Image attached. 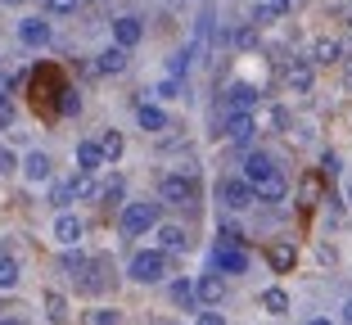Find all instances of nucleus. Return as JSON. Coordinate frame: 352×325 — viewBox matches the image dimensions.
I'll return each instance as SVG.
<instances>
[{
	"instance_id": "39",
	"label": "nucleus",
	"mask_w": 352,
	"mask_h": 325,
	"mask_svg": "<svg viewBox=\"0 0 352 325\" xmlns=\"http://www.w3.org/2000/svg\"><path fill=\"white\" fill-rule=\"evenodd\" d=\"M14 168H19V158H14V154H10V149L0 145V177H10V172H14Z\"/></svg>"
},
{
	"instance_id": "10",
	"label": "nucleus",
	"mask_w": 352,
	"mask_h": 325,
	"mask_svg": "<svg viewBox=\"0 0 352 325\" xmlns=\"http://www.w3.org/2000/svg\"><path fill=\"white\" fill-rule=\"evenodd\" d=\"M86 235V226H82V217H73V212H59L54 217V240L63 244V249H73L77 240Z\"/></svg>"
},
{
	"instance_id": "5",
	"label": "nucleus",
	"mask_w": 352,
	"mask_h": 325,
	"mask_svg": "<svg viewBox=\"0 0 352 325\" xmlns=\"http://www.w3.org/2000/svg\"><path fill=\"white\" fill-rule=\"evenodd\" d=\"M217 199L226 203L230 212H244V208H253V203H258V194H253V186L244 177H226L217 186Z\"/></svg>"
},
{
	"instance_id": "15",
	"label": "nucleus",
	"mask_w": 352,
	"mask_h": 325,
	"mask_svg": "<svg viewBox=\"0 0 352 325\" xmlns=\"http://www.w3.org/2000/svg\"><path fill=\"white\" fill-rule=\"evenodd\" d=\"M285 82H289L294 95H307V91H311V59L289 63V68H285Z\"/></svg>"
},
{
	"instance_id": "13",
	"label": "nucleus",
	"mask_w": 352,
	"mask_h": 325,
	"mask_svg": "<svg viewBox=\"0 0 352 325\" xmlns=\"http://www.w3.org/2000/svg\"><path fill=\"white\" fill-rule=\"evenodd\" d=\"M50 154H41V149H32L28 158H23V177L32 181V186H41V181H50Z\"/></svg>"
},
{
	"instance_id": "48",
	"label": "nucleus",
	"mask_w": 352,
	"mask_h": 325,
	"mask_svg": "<svg viewBox=\"0 0 352 325\" xmlns=\"http://www.w3.org/2000/svg\"><path fill=\"white\" fill-rule=\"evenodd\" d=\"M0 5H23V0H0Z\"/></svg>"
},
{
	"instance_id": "27",
	"label": "nucleus",
	"mask_w": 352,
	"mask_h": 325,
	"mask_svg": "<svg viewBox=\"0 0 352 325\" xmlns=\"http://www.w3.org/2000/svg\"><path fill=\"white\" fill-rule=\"evenodd\" d=\"M82 321H86V325H122V316H118L113 307H91Z\"/></svg>"
},
{
	"instance_id": "2",
	"label": "nucleus",
	"mask_w": 352,
	"mask_h": 325,
	"mask_svg": "<svg viewBox=\"0 0 352 325\" xmlns=\"http://www.w3.org/2000/svg\"><path fill=\"white\" fill-rule=\"evenodd\" d=\"M126 276H131L135 284H158L167 276V253L163 249H140L131 262H126Z\"/></svg>"
},
{
	"instance_id": "19",
	"label": "nucleus",
	"mask_w": 352,
	"mask_h": 325,
	"mask_svg": "<svg viewBox=\"0 0 352 325\" xmlns=\"http://www.w3.org/2000/svg\"><path fill=\"white\" fill-rule=\"evenodd\" d=\"M86 289V294H100V289H109V276H104V262H86L82 280H77Z\"/></svg>"
},
{
	"instance_id": "25",
	"label": "nucleus",
	"mask_w": 352,
	"mask_h": 325,
	"mask_svg": "<svg viewBox=\"0 0 352 325\" xmlns=\"http://www.w3.org/2000/svg\"><path fill=\"white\" fill-rule=\"evenodd\" d=\"M262 307H267L271 316H285L289 312V294H285V289H267V294H262Z\"/></svg>"
},
{
	"instance_id": "9",
	"label": "nucleus",
	"mask_w": 352,
	"mask_h": 325,
	"mask_svg": "<svg viewBox=\"0 0 352 325\" xmlns=\"http://www.w3.org/2000/svg\"><path fill=\"white\" fill-rule=\"evenodd\" d=\"M140 36H145V23L135 19V14H122V19H113V45L131 50V45H140Z\"/></svg>"
},
{
	"instance_id": "22",
	"label": "nucleus",
	"mask_w": 352,
	"mask_h": 325,
	"mask_svg": "<svg viewBox=\"0 0 352 325\" xmlns=\"http://www.w3.org/2000/svg\"><path fill=\"white\" fill-rule=\"evenodd\" d=\"M95 145H100V154H104V163H118V158H122V136H118V131H104L100 140H95Z\"/></svg>"
},
{
	"instance_id": "26",
	"label": "nucleus",
	"mask_w": 352,
	"mask_h": 325,
	"mask_svg": "<svg viewBox=\"0 0 352 325\" xmlns=\"http://www.w3.org/2000/svg\"><path fill=\"white\" fill-rule=\"evenodd\" d=\"M68 186H73V199H95V194H100L95 177H86V172H77V177L68 181Z\"/></svg>"
},
{
	"instance_id": "43",
	"label": "nucleus",
	"mask_w": 352,
	"mask_h": 325,
	"mask_svg": "<svg viewBox=\"0 0 352 325\" xmlns=\"http://www.w3.org/2000/svg\"><path fill=\"white\" fill-rule=\"evenodd\" d=\"M343 86H348V91H352V59L343 63Z\"/></svg>"
},
{
	"instance_id": "14",
	"label": "nucleus",
	"mask_w": 352,
	"mask_h": 325,
	"mask_svg": "<svg viewBox=\"0 0 352 325\" xmlns=\"http://www.w3.org/2000/svg\"><path fill=\"white\" fill-rule=\"evenodd\" d=\"M135 122H140V131H154V136L172 126V122H167V113H163L158 104H135Z\"/></svg>"
},
{
	"instance_id": "3",
	"label": "nucleus",
	"mask_w": 352,
	"mask_h": 325,
	"mask_svg": "<svg viewBox=\"0 0 352 325\" xmlns=\"http://www.w3.org/2000/svg\"><path fill=\"white\" fill-rule=\"evenodd\" d=\"M158 199H163V203H176V208L195 203V199H199L195 172H172V177H163V186H158Z\"/></svg>"
},
{
	"instance_id": "47",
	"label": "nucleus",
	"mask_w": 352,
	"mask_h": 325,
	"mask_svg": "<svg viewBox=\"0 0 352 325\" xmlns=\"http://www.w3.org/2000/svg\"><path fill=\"white\" fill-rule=\"evenodd\" d=\"M307 325H334V321H325V316H316V321H307Z\"/></svg>"
},
{
	"instance_id": "34",
	"label": "nucleus",
	"mask_w": 352,
	"mask_h": 325,
	"mask_svg": "<svg viewBox=\"0 0 352 325\" xmlns=\"http://www.w3.org/2000/svg\"><path fill=\"white\" fill-rule=\"evenodd\" d=\"M59 95H63V100H59V113H63V117H68V113H77V109H82V95H77V91H68V86H63Z\"/></svg>"
},
{
	"instance_id": "46",
	"label": "nucleus",
	"mask_w": 352,
	"mask_h": 325,
	"mask_svg": "<svg viewBox=\"0 0 352 325\" xmlns=\"http://www.w3.org/2000/svg\"><path fill=\"white\" fill-rule=\"evenodd\" d=\"M343 321H348V325H352V298H348V307H343Z\"/></svg>"
},
{
	"instance_id": "30",
	"label": "nucleus",
	"mask_w": 352,
	"mask_h": 325,
	"mask_svg": "<svg viewBox=\"0 0 352 325\" xmlns=\"http://www.w3.org/2000/svg\"><path fill=\"white\" fill-rule=\"evenodd\" d=\"M19 284V262L14 258H0V289H14Z\"/></svg>"
},
{
	"instance_id": "36",
	"label": "nucleus",
	"mask_w": 352,
	"mask_h": 325,
	"mask_svg": "<svg viewBox=\"0 0 352 325\" xmlns=\"http://www.w3.org/2000/svg\"><path fill=\"white\" fill-rule=\"evenodd\" d=\"M253 41H258V32H253V23H244V27H235V45H239V50H249Z\"/></svg>"
},
{
	"instance_id": "24",
	"label": "nucleus",
	"mask_w": 352,
	"mask_h": 325,
	"mask_svg": "<svg viewBox=\"0 0 352 325\" xmlns=\"http://www.w3.org/2000/svg\"><path fill=\"white\" fill-rule=\"evenodd\" d=\"M190 63H195V50L186 45V50H176L172 59H167V77H176V82H181V77L190 73Z\"/></svg>"
},
{
	"instance_id": "18",
	"label": "nucleus",
	"mask_w": 352,
	"mask_h": 325,
	"mask_svg": "<svg viewBox=\"0 0 352 325\" xmlns=\"http://www.w3.org/2000/svg\"><path fill=\"white\" fill-rule=\"evenodd\" d=\"M253 104H258V91H253V86H230L226 113H253Z\"/></svg>"
},
{
	"instance_id": "7",
	"label": "nucleus",
	"mask_w": 352,
	"mask_h": 325,
	"mask_svg": "<svg viewBox=\"0 0 352 325\" xmlns=\"http://www.w3.org/2000/svg\"><path fill=\"white\" fill-rule=\"evenodd\" d=\"M239 168H244V181H249V186H258V181H267L271 172H280L276 163H271V154H262V149H249V154L239 158Z\"/></svg>"
},
{
	"instance_id": "37",
	"label": "nucleus",
	"mask_w": 352,
	"mask_h": 325,
	"mask_svg": "<svg viewBox=\"0 0 352 325\" xmlns=\"http://www.w3.org/2000/svg\"><path fill=\"white\" fill-rule=\"evenodd\" d=\"M77 5H82V0H45L50 14H77Z\"/></svg>"
},
{
	"instance_id": "16",
	"label": "nucleus",
	"mask_w": 352,
	"mask_h": 325,
	"mask_svg": "<svg viewBox=\"0 0 352 325\" xmlns=\"http://www.w3.org/2000/svg\"><path fill=\"white\" fill-rule=\"evenodd\" d=\"M158 244H163V253H181L190 244L186 226H172V221H158Z\"/></svg>"
},
{
	"instance_id": "50",
	"label": "nucleus",
	"mask_w": 352,
	"mask_h": 325,
	"mask_svg": "<svg viewBox=\"0 0 352 325\" xmlns=\"http://www.w3.org/2000/svg\"><path fill=\"white\" fill-rule=\"evenodd\" d=\"M348 199H352V190H348Z\"/></svg>"
},
{
	"instance_id": "28",
	"label": "nucleus",
	"mask_w": 352,
	"mask_h": 325,
	"mask_svg": "<svg viewBox=\"0 0 352 325\" xmlns=\"http://www.w3.org/2000/svg\"><path fill=\"white\" fill-rule=\"evenodd\" d=\"M172 303L195 307V303H199V298H195V284H190V280H176V284H172Z\"/></svg>"
},
{
	"instance_id": "42",
	"label": "nucleus",
	"mask_w": 352,
	"mask_h": 325,
	"mask_svg": "<svg viewBox=\"0 0 352 325\" xmlns=\"http://www.w3.org/2000/svg\"><path fill=\"white\" fill-rule=\"evenodd\" d=\"M199 325H226V316L221 312H199Z\"/></svg>"
},
{
	"instance_id": "40",
	"label": "nucleus",
	"mask_w": 352,
	"mask_h": 325,
	"mask_svg": "<svg viewBox=\"0 0 352 325\" xmlns=\"http://www.w3.org/2000/svg\"><path fill=\"white\" fill-rule=\"evenodd\" d=\"M321 172H325V177H339V154H325L321 158Z\"/></svg>"
},
{
	"instance_id": "44",
	"label": "nucleus",
	"mask_w": 352,
	"mask_h": 325,
	"mask_svg": "<svg viewBox=\"0 0 352 325\" xmlns=\"http://www.w3.org/2000/svg\"><path fill=\"white\" fill-rule=\"evenodd\" d=\"M267 5H276L280 14H285V10H294V0H267Z\"/></svg>"
},
{
	"instance_id": "32",
	"label": "nucleus",
	"mask_w": 352,
	"mask_h": 325,
	"mask_svg": "<svg viewBox=\"0 0 352 325\" xmlns=\"http://www.w3.org/2000/svg\"><path fill=\"white\" fill-rule=\"evenodd\" d=\"M63 271H68V276H73V280H77V276H82L86 271V258H82V253H73V249H68V253H63Z\"/></svg>"
},
{
	"instance_id": "8",
	"label": "nucleus",
	"mask_w": 352,
	"mask_h": 325,
	"mask_svg": "<svg viewBox=\"0 0 352 325\" xmlns=\"http://www.w3.org/2000/svg\"><path fill=\"white\" fill-rule=\"evenodd\" d=\"M19 41L28 50H45L50 45V23L45 19H19Z\"/></svg>"
},
{
	"instance_id": "33",
	"label": "nucleus",
	"mask_w": 352,
	"mask_h": 325,
	"mask_svg": "<svg viewBox=\"0 0 352 325\" xmlns=\"http://www.w3.org/2000/svg\"><path fill=\"white\" fill-rule=\"evenodd\" d=\"M276 19H280L276 5H267V0H258V5H253V23H258V27H262V23H276Z\"/></svg>"
},
{
	"instance_id": "35",
	"label": "nucleus",
	"mask_w": 352,
	"mask_h": 325,
	"mask_svg": "<svg viewBox=\"0 0 352 325\" xmlns=\"http://www.w3.org/2000/svg\"><path fill=\"white\" fill-rule=\"evenodd\" d=\"M158 95H163V100H186V82H176V77H167V82L158 86Z\"/></svg>"
},
{
	"instance_id": "4",
	"label": "nucleus",
	"mask_w": 352,
	"mask_h": 325,
	"mask_svg": "<svg viewBox=\"0 0 352 325\" xmlns=\"http://www.w3.org/2000/svg\"><path fill=\"white\" fill-rule=\"evenodd\" d=\"M249 249H244V244H217V249H212V271L217 276H244L249 271Z\"/></svg>"
},
{
	"instance_id": "6",
	"label": "nucleus",
	"mask_w": 352,
	"mask_h": 325,
	"mask_svg": "<svg viewBox=\"0 0 352 325\" xmlns=\"http://www.w3.org/2000/svg\"><path fill=\"white\" fill-rule=\"evenodd\" d=\"M253 131H258V117H253V113H226V117H221V131H217V136L235 140V145H249Z\"/></svg>"
},
{
	"instance_id": "51",
	"label": "nucleus",
	"mask_w": 352,
	"mask_h": 325,
	"mask_svg": "<svg viewBox=\"0 0 352 325\" xmlns=\"http://www.w3.org/2000/svg\"><path fill=\"white\" fill-rule=\"evenodd\" d=\"M82 5H86V0H82Z\"/></svg>"
},
{
	"instance_id": "21",
	"label": "nucleus",
	"mask_w": 352,
	"mask_h": 325,
	"mask_svg": "<svg viewBox=\"0 0 352 325\" xmlns=\"http://www.w3.org/2000/svg\"><path fill=\"white\" fill-rule=\"evenodd\" d=\"M41 303H45V316H50L54 325H63L68 316H73V312H68V298H63V294H54V289H50V294L41 298Z\"/></svg>"
},
{
	"instance_id": "38",
	"label": "nucleus",
	"mask_w": 352,
	"mask_h": 325,
	"mask_svg": "<svg viewBox=\"0 0 352 325\" xmlns=\"http://www.w3.org/2000/svg\"><path fill=\"white\" fill-rule=\"evenodd\" d=\"M10 126H14V104L0 95V131H10Z\"/></svg>"
},
{
	"instance_id": "12",
	"label": "nucleus",
	"mask_w": 352,
	"mask_h": 325,
	"mask_svg": "<svg viewBox=\"0 0 352 325\" xmlns=\"http://www.w3.org/2000/svg\"><path fill=\"white\" fill-rule=\"evenodd\" d=\"M253 194H258V203H280L285 194H289V181H285V172H271L267 181L253 186Z\"/></svg>"
},
{
	"instance_id": "17",
	"label": "nucleus",
	"mask_w": 352,
	"mask_h": 325,
	"mask_svg": "<svg viewBox=\"0 0 352 325\" xmlns=\"http://www.w3.org/2000/svg\"><path fill=\"white\" fill-rule=\"evenodd\" d=\"M100 168H104V154H100V145H95V140H82V145H77V172L95 177Z\"/></svg>"
},
{
	"instance_id": "1",
	"label": "nucleus",
	"mask_w": 352,
	"mask_h": 325,
	"mask_svg": "<svg viewBox=\"0 0 352 325\" xmlns=\"http://www.w3.org/2000/svg\"><path fill=\"white\" fill-rule=\"evenodd\" d=\"M158 221H163V203H149V199L122 203V231L126 235H149V231H158Z\"/></svg>"
},
{
	"instance_id": "20",
	"label": "nucleus",
	"mask_w": 352,
	"mask_h": 325,
	"mask_svg": "<svg viewBox=\"0 0 352 325\" xmlns=\"http://www.w3.org/2000/svg\"><path fill=\"white\" fill-rule=\"evenodd\" d=\"M122 68H126V50L122 45H109V50L95 59V73H122Z\"/></svg>"
},
{
	"instance_id": "23",
	"label": "nucleus",
	"mask_w": 352,
	"mask_h": 325,
	"mask_svg": "<svg viewBox=\"0 0 352 325\" xmlns=\"http://www.w3.org/2000/svg\"><path fill=\"white\" fill-rule=\"evenodd\" d=\"M343 54V45L339 41H330V36H321V41L311 45V63H334Z\"/></svg>"
},
{
	"instance_id": "11",
	"label": "nucleus",
	"mask_w": 352,
	"mask_h": 325,
	"mask_svg": "<svg viewBox=\"0 0 352 325\" xmlns=\"http://www.w3.org/2000/svg\"><path fill=\"white\" fill-rule=\"evenodd\" d=\"M195 298H199L204 307H217L221 298H226V280H221L217 271H212V276H199V284H195Z\"/></svg>"
},
{
	"instance_id": "31",
	"label": "nucleus",
	"mask_w": 352,
	"mask_h": 325,
	"mask_svg": "<svg viewBox=\"0 0 352 325\" xmlns=\"http://www.w3.org/2000/svg\"><path fill=\"white\" fill-rule=\"evenodd\" d=\"M122 194H126V181H122V177H113L109 186L100 190V199H104V203H122Z\"/></svg>"
},
{
	"instance_id": "45",
	"label": "nucleus",
	"mask_w": 352,
	"mask_h": 325,
	"mask_svg": "<svg viewBox=\"0 0 352 325\" xmlns=\"http://www.w3.org/2000/svg\"><path fill=\"white\" fill-rule=\"evenodd\" d=\"M0 325H23V321H19V316H0Z\"/></svg>"
},
{
	"instance_id": "49",
	"label": "nucleus",
	"mask_w": 352,
	"mask_h": 325,
	"mask_svg": "<svg viewBox=\"0 0 352 325\" xmlns=\"http://www.w3.org/2000/svg\"><path fill=\"white\" fill-rule=\"evenodd\" d=\"M167 325H181V321H167Z\"/></svg>"
},
{
	"instance_id": "41",
	"label": "nucleus",
	"mask_w": 352,
	"mask_h": 325,
	"mask_svg": "<svg viewBox=\"0 0 352 325\" xmlns=\"http://www.w3.org/2000/svg\"><path fill=\"white\" fill-rule=\"evenodd\" d=\"M54 203H59V208H68V203H73V186H59V190H54Z\"/></svg>"
},
{
	"instance_id": "29",
	"label": "nucleus",
	"mask_w": 352,
	"mask_h": 325,
	"mask_svg": "<svg viewBox=\"0 0 352 325\" xmlns=\"http://www.w3.org/2000/svg\"><path fill=\"white\" fill-rule=\"evenodd\" d=\"M289 262H294L289 244H271V267H276V271H289Z\"/></svg>"
}]
</instances>
